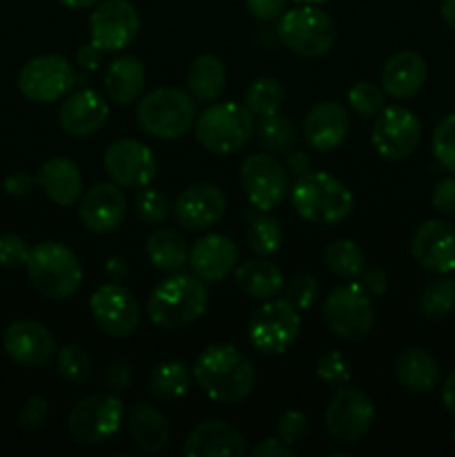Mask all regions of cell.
<instances>
[{"instance_id":"cell-48","label":"cell","mask_w":455,"mask_h":457,"mask_svg":"<svg viewBox=\"0 0 455 457\" xmlns=\"http://www.w3.org/2000/svg\"><path fill=\"white\" fill-rule=\"evenodd\" d=\"M49 413V402L43 395H31L29 400L22 404L21 413H18V427L22 431H38L45 424Z\"/></svg>"},{"instance_id":"cell-24","label":"cell","mask_w":455,"mask_h":457,"mask_svg":"<svg viewBox=\"0 0 455 457\" xmlns=\"http://www.w3.org/2000/svg\"><path fill=\"white\" fill-rule=\"evenodd\" d=\"M236 262H239V248L235 241L221 232H210L201 237L190 250L192 275L203 279L205 284H219L226 279L230 272H235Z\"/></svg>"},{"instance_id":"cell-7","label":"cell","mask_w":455,"mask_h":457,"mask_svg":"<svg viewBox=\"0 0 455 457\" xmlns=\"http://www.w3.org/2000/svg\"><path fill=\"white\" fill-rule=\"evenodd\" d=\"M277 34L290 52L303 58L324 56L337 38L333 18L317 4H302L281 13Z\"/></svg>"},{"instance_id":"cell-39","label":"cell","mask_w":455,"mask_h":457,"mask_svg":"<svg viewBox=\"0 0 455 457\" xmlns=\"http://www.w3.org/2000/svg\"><path fill=\"white\" fill-rule=\"evenodd\" d=\"M419 311L426 320L440 321L453 315L455 311V279L442 275L440 279H433L424 286L419 295Z\"/></svg>"},{"instance_id":"cell-32","label":"cell","mask_w":455,"mask_h":457,"mask_svg":"<svg viewBox=\"0 0 455 457\" xmlns=\"http://www.w3.org/2000/svg\"><path fill=\"white\" fill-rule=\"evenodd\" d=\"M228 71L221 58L214 54H201L190 62L187 70V89L199 103H214L226 89Z\"/></svg>"},{"instance_id":"cell-23","label":"cell","mask_w":455,"mask_h":457,"mask_svg":"<svg viewBox=\"0 0 455 457\" xmlns=\"http://www.w3.org/2000/svg\"><path fill=\"white\" fill-rule=\"evenodd\" d=\"M110 119V103L96 89H79L62 101L58 123L70 137L85 138L101 132Z\"/></svg>"},{"instance_id":"cell-44","label":"cell","mask_w":455,"mask_h":457,"mask_svg":"<svg viewBox=\"0 0 455 457\" xmlns=\"http://www.w3.org/2000/svg\"><path fill=\"white\" fill-rule=\"evenodd\" d=\"M315 375L328 386H343V384L351 382L352 366L343 353L326 351L317 357Z\"/></svg>"},{"instance_id":"cell-2","label":"cell","mask_w":455,"mask_h":457,"mask_svg":"<svg viewBox=\"0 0 455 457\" xmlns=\"http://www.w3.org/2000/svg\"><path fill=\"white\" fill-rule=\"evenodd\" d=\"M208 286L196 275L170 272L147 299V315L159 328L177 330L194 324L208 311Z\"/></svg>"},{"instance_id":"cell-43","label":"cell","mask_w":455,"mask_h":457,"mask_svg":"<svg viewBox=\"0 0 455 457\" xmlns=\"http://www.w3.org/2000/svg\"><path fill=\"white\" fill-rule=\"evenodd\" d=\"M433 154L446 172L455 174V112L446 114L433 129Z\"/></svg>"},{"instance_id":"cell-21","label":"cell","mask_w":455,"mask_h":457,"mask_svg":"<svg viewBox=\"0 0 455 457\" xmlns=\"http://www.w3.org/2000/svg\"><path fill=\"white\" fill-rule=\"evenodd\" d=\"M125 214H128V199L114 181L96 183L80 196V223L96 235L114 232L123 223Z\"/></svg>"},{"instance_id":"cell-30","label":"cell","mask_w":455,"mask_h":457,"mask_svg":"<svg viewBox=\"0 0 455 457\" xmlns=\"http://www.w3.org/2000/svg\"><path fill=\"white\" fill-rule=\"evenodd\" d=\"M235 281L236 288L254 302H266V299L277 297L285 284L284 272L275 263L268 262L266 257L248 259L241 266H236Z\"/></svg>"},{"instance_id":"cell-53","label":"cell","mask_w":455,"mask_h":457,"mask_svg":"<svg viewBox=\"0 0 455 457\" xmlns=\"http://www.w3.org/2000/svg\"><path fill=\"white\" fill-rule=\"evenodd\" d=\"M248 453L252 457H294V449L281 442L279 437H268V440L259 442Z\"/></svg>"},{"instance_id":"cell-3","label":"cell","mask_w":455,"mask_h":457,"mask_svg":"<svg viewBox=\"0 0 455 457\" xmlns=\"http://www.w3.org/2000/svg\"><path fill=\"white\" fill-rule=\"evenodd\" d=\"M290 199L297 214L317 226H337L352 212V192L328 172H308L290 187Z\"/></svg>"},{"instance_id":"cell-47","label":"cell","mask_w":455,"mask_h":457,"mask_svg":"<svg viewBox=\"0 0 455 457\" xmlns=\"http://www.w3.org/2000/svg\"><path fill=\"white\" fill-rule=\"evenodd\" d=\"M29 245L18 235H0V266L21 268L29 257Z\"/></svg>"},{"instance_id":"cell-17","label":"cell","mask_w":455,"mask_h":457,"mask_svg":"<svg viewBox=\"0 0 455 457\" xmlns=\"http://www.w3.org/2000/svg\"><path fill=\"white\" fill-rule=\"evenodd\" d=\"M239 179L250 205L266 212L275 210L290 192L288 172L284 165L272 154H263V152L250 154L241 163Z\"/></svg>"},{"instance_id":"cell-12","label":"cell","mask_w":455,"mask_h":457,"mask_svg":"<svg viewBox=\"0 0 455 457\" xmlns=\"http://www.w3.org/2000/svg\"><path fill=\"white\" fill-rule=\"evenodd\" d=\"M76 87V70L58 54L31 58L18 74V89L31 103H54Z\"/></svg>"},{"instance_id":"cell-6","label":"cell","mask_w":455,"mask_h":457,"mask_svg":"<svg viewBox=\"0 0 455 457\" xmlns=\"http://www.w3.org/2000/svg\"><path fill=\"white\" fill-rule=\"evenodd\" d=\"M194 137L212 154H235L254 137V116L244 103H210L196 116Z\"/></svg>"},{"instance_id":"cell-60","label":"cell","mask_w":455,"mask_h":457,"mask_svg":"<svg viewBox=\"0 0 455 457\" xmlns=\"http://www.w3.org/2000/svg\"><path fill=\"white\" fill-rule=\"evenodd\" d=\"M61 4H65V7L70 9H87V7H96L101 0H58Z\"/></svg>"},{"instance_id":"cell-34","label":"cell","mask_w":455,"mask_h":457,"mask_svg":"<svg viewBox=\"0 0 455 457\" xmlns=\"http://www.w3.org/2000/svg\"><path fill=\"white\" fill-rule=\"evenodd\" d=\"M245 219H248V226H245L248 248L257 257H272L279 253L281 244H284V228H281L279 219L257 208L248 210Z\"/></svg>"},{"instance_id":"cell-57","label":"cell","mask_w":455,"mask_h":457,"mask_svg":"<svg viewBox=\"0 0 455 457\" xmlns=\"http://www.w3.org/2000/svg\"><path fill=\"white\" fill-rule=\"evenodd\" d=\"M103 270H105L107 279L119 281V284H123L129 277V266L128 262H125V257H120V254H112L105 262V268H103Z\"/></svg>"},{"instance_id":"cell-13","label":"cell","mask_w":455,"mask_h":457,"mask_svg":"<svg viewBox=\"0 0 455 457\" xmlns=\"http://www.w3.org/2000/svg\"><path fill=\"white\" fill-rule=\"evenodd\" d=\"M141 29L138 9L129 0H101L89 16V43L103 54L129 47Z\"/></svg>"},{"instance_id":"cell-28","label":"cell","mask_w":455,"mask_h":457,"mask_svg":"<svg viewBox=\"0 0 455 457\" xmlns=\"http://www.w3.org/2000/svg\"><path fill=\"white\" fill-rule=\"evenodd\" d=\"M143 87H145V67H143L141 58L123 54L105 67L103 89L110 101L119 103V105H129L141 98Z\"/></svg>"},{"instance_id":"cell-45","label":"cell","mask_w":455,"mask_h":457,"mask_svg":"<svg viewBox=\"0 0 455 457\" xmlns=\"http://www.w3.org/2000/svg\"><path fill=\"white\" fill-rule=\"evenodd\" d=\"M281 290H284L285 302H290L299 312H303L315 306L321 288L315 277L308 275V272H302V275H294L293 279L285 281Z\"/></svg>"},{"instance_id":"cell-41","label":"cell","mask_w":455,"mask_h":457,"mask_svg":"<svg viewBox=\"0 0 455 457\" xmlns=\"http://www.w3.org/2000/svg\"><path fill=\"white\" fill-rule=\"evenodd\" d=\"M134 212H136L138 221H143L145 226H161L170 214V201L156 187H141L134 199Z\"/></svg>"},{"instance_id":"cell-56","label":"cell","mask_w":455,"mask_h":457,"mask_svg":"<svg viewBox=\"0 0 455 457\" xmlns=\"http://www.w3.org/2000/svg\"><path fill=\"white\" fill-rule=\"evenodd\" d=\"M285 165H288V172L293 174L294 179L306 177L308 172H312V161L306 152L302 150H290L288 159H285Z\"/></svg>"},{"instance_id":"cell-61","label":"cell","mask_w":455,"mask_h":457,"mask_svg":"<svg viewBox=\"0 0 455 457\" xmlns=\"http://www.w3.org/2000/svg\"><path fill=\"white\" fill-rule=\"evenodd\" d=\"M297 3H302V4H321V3H326V0H297Z\"/></svg>"},{"instance_id":"cell-27","label":"cell","mask_w":455,"mask_h":457,"mask_svg":"<svg viewBox=\"0 0 455 457\" xmlns=\"http://www.w3.org/2000/svg\"><path fill=\"white\" fill-rule=\"evenodd\" d=\"M36 183L43 187L49 201L62 205V208L74 205L83 196L80 170L76 168L74 161L65 159V156H54V159L45 161L36 174Z\"/></svg>"},{"instance_id":"cell-15","label":"cell","mask_w":455,"mask_h":457,"mask_svg":"<svg viewBox=\"0 0 455 457\" xmlns=\"http://www.w3.org/2000/svg\"><path fill=\"white\" fill-rule=\"evenodd\" d=\"M89 312L105 335L116 339L129 337L141 324V306L136 297L119 281L98 286L89 297Z\"/></svg>"},{"instance_id":"cell-14","label":"cell","mask_w":455,"mask_h":457,"mask_svg":"<svg viewBox=\"0 0 455 457\" xmlns=\"http://www.w3.org/2000/svg\"><path fill=\"white\" fill-rule=\"evenodd\" d=\"M370 143L382 159L404 161L410 154H415V150L422 143V123L406 107H384L375 116Z\"/></svg>"},{"instance_id":"cell-5","label":"cell","mask_w":455,"mask_h":457,"mask_svg":"<svg viewBox=\"0 0 455 457\" xmlns=\"http://www.w3.org/2000/svg\"><path fill=\"white\" fill-rule=\"evenodd\" d=\"M196 120V103L192 94L177 87H159L138 101L136 123L159 141H177L186 137Z\"/></svg>"},{"instance_id":"cell-19","label":"cell","mask_w":455,"mask_h":457,"mask_svg":"<svg viewBox=\"0 0 455 457\" xmlns=\"http://www.w3.org/2000/svg\"><path fill=\"white\" fill-rule=\"evenodd\" d=\"M3 348L7 357L25 369H40L56 355V339L43 324L18 320L4 328Z\"/></svg>"},{"instance_id":"cell-33","label":"cell","mask_w":455,"mask_h":457,"mask_svg":"<svg viewBox=\"0 0 455 457\" xmlns=\"http://www.w3.org/2000/svg\"><path fill=\"white\" fill-rule=\"evenodd\" d=\"M145 253L152 266L161 272H178L183 266H187V259H190L186 239L172 228H156L147 237Z\"/></svg>"},{"instance_id":"cell-26","label":"cell","mask_w":455,"mask_h":457,"mask_svg":"<svg viewBox=\"0 0 455 457\" xmlns=\"http://www.w3.org/2000/svg\"><path fill=\"white\" fill-rule=\"evenodd\" d=\"M428 76L426 61L413 49H401L395 52L382 67V89L391 98L404 101L415 96L424 87Z\"/></svg>"},{"instance_id":"cell-36","label":"cell","mask_w":455,"mask_h":457,"mask_svg":"<svg viewBox=\"0 0 455 457\" xmlns=\"http://www.w3.org/2000/svg\"><path fill=\"white\" fill-rule=\"evenodd\" d=\"M324 266L337 279H360L366 270V257L360 245L351 239H335L324 250Z\"/></svg>"},{"instance_id":"cell-9","label":"cell","mask_w":455,"mask_h":457,"mask_svg":"<svg viewBox=\"0 0 455 457\" xmlns=\"http://www.w3.org/2000/svg\"><path fill=\"white\" fill-rule=\"evenodd\" d=\"M125 409L116 393H92L71 406L67 431L79 445L96 446L112 440L120 431Z\"/></svg>"},{"instance_id":"cell-52","label":"cell","mask_w":455,"mask_h":457,"mask_svg":"<svg viewBox=\"0 0 455 457\" xmlns=\"http://www.w3.org/2000/svg\"><path fill=\"white\" fill-rule=\"evenodd\" d=\"M360 286L370 297H382L388 290V272L379 266H370L361 272Z\"/></svg>"},{"instance_id":"cell-37","label":"cell","mask_w":455,"mask_h":457,"mask_svg":"<svg viewBox=\"0 0 455 457\" xmlns=\"http://www.w3.org/2000/svg\"><path fill=\"white\" fill-rule=\"evenodd\" d=\"M254 137L266 152H290L297 143V128L290 120V116L275 112V114L257 119Z\"/></svg>"},{"instance_id":"cell-31","label":"cell","mask_w":455,"mask_h":457,"mask_svg":"<svg viewBox=\"0 0 455 457\" xmlns=\"http://www.w3.org/2000/svg\"><path fill=\"white\" fill-rule=\"evenodd\" d=\"M395 378L409 393L426 395L440 384V366L431 353L406 348L395 360Z\"/></svg>"},{"instance_id":"cell-35","label":"cell","mask_w":455,"mask_h":457,"mask_svg":"<svg viewBox=\"0 0 455 457\" xmlns=\"http://www.w3.org/2000/svg\"><path fill=\"white\" fill-rule=\"evenodd\" d=\"M192 369L183 360H165L150 373V393L161 402L181 400L192 386Z\"/></svg>"},{"instance_id":"cell-50","label":"cell","mask_w":455,"mask_h":457,"mask_svg":"<svg viewBox=\"0 0 455 457\" xmlns=\"http://www.w3.org/2000/svg\"><path fill=\"white\" fill-rule=\"evenodd\" d=\"M431 204L444 217H455V177H444L435 183Z\"/></svg>"},{"instance_id":"cell-49","label":"cell","mask_w":455,"mask_h":457,"mask_svg":"<svg viewBox=\"0 0 455 457\" xmlns=\"http://www.w3.org/2000/svg\"><path fill=\"white\" fill-rule=\"evenodd\" d=\"M103 382H105L107 391L120 393L128 391L134 382V369L128 360H114L110 366L105 369V375H103Z\"/></svg>"},{"instance_id":"cell-22","label":"cell","mask_w":455,"mask_h":457,"mask_svg":"<svg viewBox=\"0 0 455 457\" xmlns=\"http://www.w3.org/2000/svg\"><path fill=\"white\" fill-rule=\"evenodd\" d=\"M248 453L244 433L223 420H203L183 442L186 457H244Z\"/></svg>"},{"instance_id":"cell-38","label":"cell","mask_w":455,"mask_h":457,"mask_svg":"<svg viewBox=\"0 0 455 457\" xmlns=\"http://www.w3.org/2000/svg\"><path fill=\"white\" fill-rule=\"evenodd\" d=\"M284 85L277 79H272V76H261V79L252 80V83L248 85L244 96V105L248 107V112L254 119H261V116L279 112L281 105H284Z\"/></svg>"},{"instance_id":"cell-51","label":"cell","mask_w":455,"mask_h":457,"mask_svg":"<svg viewBox=\"0 0 455 457\" xmlns=\"http://www.w3.org/2000/svg\"><path fill=\"white\" fill-rule=\"evenodd\" d=\"M285 4H288V0H245L248 12L261 22L279 21L281 13L285 12Z\"/></svg>"},{"instance_id":"cell-29","label":"cell","mask_w":455,"mask_h":457,"mask_svg":"<svg viewBox=\"0 0 455 457\" xmlns=\"http://www.w3.org/2000/svg\"><path fill=\"white\" fill-rule=\"evenodd\" d=\"M128 433L143 453H159L170 442V424L154 404H134L128 413Z\"/></svg>"},{"instance_id":"cell-16","label":"cell","mask_w":455,"mask_h":457,"mask_svg":"<svg viewBox=\"0 0 455 457\" xmlns=\"http://www.w3.org/2000/svg\"><path fill=\"white\" fill-rule=\"evenodd\" d=\"M103 165H105L107 177L116 186L128 187V190L152 186L159 172L154 152L136 138H119L110 143L103 154Z\"/></svg>"},{"instance_id":"cell-11","label":"cell","mask_w":455,"mask_h":457,"mask_svg":"<svg viewBox=\"0 0 455 457\" xmlns=\"http://www.w3.org/2000/svg\"><path fill=\"white\" fill-rule=\"evenodd\" d=\"M375 404L360 386H337L324 411V427L337 445H357L370 433Z\"/></svg>"},{"instance_id":"cell-18","label":"cell","mask_w":455,"mask_h":457,"mask_svg":"<svg viewBox=\"0 0 455 457\" xmlns=\"http://www.w3.org/2000/svg\"><path fill=\"white\" fill-rule=\"evenodd\" d=\"M228 199L212 183H194L174 201V219L183 230L205 232L226 217Z\"/></svg>"},{"instance_id":"cell-46","label":"cell","mask_w":455,"mask_h":457,"mask_svg":"<svg viewBox=\"0 0 455 457\" xmlns=\"http://www.w3.org/2000/svg\"><path fill=\"white\" fill-rule=\"evenodd\" d=\"M275 428H277V437L294 449V446H299L303 440H306L308 431H310V422H308L306 413L288 409L279 415Z\"/></svg>"},{"instance_id":"cell-54","label":"cell","mask_w":455,"mask_h":457,"mask_svg":"<svg viewBox=\"0 0 455 457\" xmlns=\"http://www.w3.org/2000/svg\"><path fill=\"white\" fill-rule=\"evenodd\" d=\"M34 186H36V179L29 177L27 172H21V170H18V172L7 174V179L3 181L4 192L12 196H27L31 190H34Z\"/></svg>"},{"instance_id":"cell-20","label":"cell","mask_w":455,"mask_h":457,"mask_svg":"<svg viewBox=\"0 0 455 457\" xmlns=\"http://www.w3.org/2000/svg\"><path fill=\"white\" fill-rule=\"evenodd\" d=\"M410 253L424 270L449 275L455 270V228L442 219H428L415 230Z\"/></svg>"},{"instance_id":"cell-1","label":"cell","mask_w":455,"mask_h":457,"mask_svg":"<svg viewBox=\"0 0 455 457\" xmlns=\"http://www.w3.org/2000/svg\"><path fill=\"white\" fill-rule=\"evenodd\" d=\"M194 382L217 404H239L257 384L252 361L232 344H210L192 366Z\"/></svg>"},{"instance_id":"cell-42","label":"cell","mask_w":455,"mask_h":457,"mask_svg":"<svg viewBox=\"0 0 455 457\" xmlns=\"http://www.w3.org/2000/svg\"><path fill=\"white\" fill-rule=\"evenodd\" d=\"M348 103L361 119H375L384 110V89L370 80H360L348 89Z\"/></svg>"},{"instance_id":"cell-58","label":"cell","mask_w":455,"mask_h":457,"mask_svg":"<svg viewBox=\"0 0 455 457\" xmlns=\"http://www.w3.org/2000/svg\"><path fill=\"white\" fill-rule=\"evenodd\" d=\"M440 395H442V404H444V409L455 418V370H451V373L444 378Z\"/></svg>"},{"instance_id":"cell-4","label":"cell","mask_w":455,"mask_h":457,"mask_svg":"<svg viewBox=\"0 0 455 457\" xmlns=\"http://www.w3.org/2000/svg\"><path fill=\"white\" fill-rule=\"evenodd\" d=\"M27 277L40 295L70 299L83 284V266L71 248L61 241H40L27 257Z\"/></svg>"},{"instance_id":"cell-55","label":"cell","mask_w":455,"mask_h":457,"mask_svg":"<svg viewBox=\"0 0 455 457\" xmlns=\"http://www.w3.org/2000/svg\"><path fill=\"white\" fill-rule=\"evenodd\" d=\"M103 56H105V54H103L96 45H80L79 52H76V65L83 71H94L98 70V65L103 62Z\"/></svg>"},{"instance_id":"cell-25","label":"cell","mask_w":455,"mask_h":457,"mask_svg":"<svg viewBox=\"0 0 455 457\" xmlns=\"http://www.w3.org/2000/svg\"><path fill=\"white\" fill-rule=\"evenodd\" d=\"M348 129H351V116L346 107L337 101H321L308 110L303 119V138L312 150L333 152L346 141Z\"/></svg>"},{"instance_id":"cell-8","label":"cell","mask_w":455,"mask_h":457,"mask_svg":"<svg viewBox=\"0 0 455 457\" xmlns=\"http://www.w3.org/2000/svg\"><path fill=\"white\" fill-rule=\"evenodd\" d=\"M302 315L290 302L266 299L248 320V339L261 355H284L299 337Z\"/></svg>"},{"instance_id":"cell-10","label":"cell","mask_w":455,"mask_h":457,"mask_svg":"<svg viewBox=\"0 0 455 457\" xmlns=\"http://www.w3.org/2000/svg\"><path fill=\"white\" fill-rule=\"evenodd\" d=\"M321 320L335 337L360 342L373 330L375 312L370 295L360 284H346L330 290L321 303Z\"/></svg>"},{"instance_id":"cell-59","label":"cell","mask_w":455,"mask_h":457,"mask_svg":"<svg viewBox=\"0 0 455 457\" xmlns=\"http://www.w3.org/2000/svg\"><path fill=\"white\" fill-rule=\"evenodd\" d=\"M440 13L442 18H444L446 25H449L451 29H455V0H444L440 7Z\"/></svg>"},{"instance_id":"cell-40","label":"cell","mask_w":455,"mask_h":457,"mask_svg":"<svg viewBox=\"0 0 455 457\" xmlns=\"http://www.w3.org/2000/svg\"><path fill=\"white\" fill-rule=\"evenodd\" d=\"M56 369L58 375H61L67 384L80 386V384H85L92 378L94 361L83 346L67 344L61 351H56Z\"/></svg>"}]
</instances>
